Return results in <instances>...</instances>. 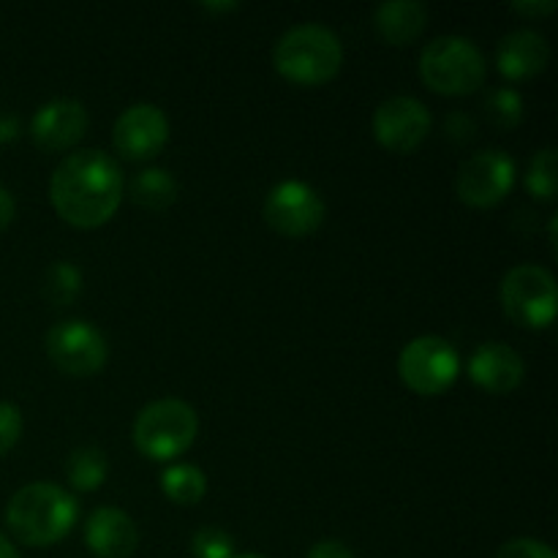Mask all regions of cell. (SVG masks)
Instances as JSON below:
<instances>
[{"mask_svg": "<svg viewBox=\"0 0 558 558\" xmlns=\"http://www.w3.org/2000/svg\"><path fill=\"white\" fill-rule=\"evenodd\" d=\"M49 199L58 216L71 227H101L123 202V172L112 156L96 147L69 153L54 167Z\"/></svg>", "mask_w": 558, "mask_h": 558, "instance_id": "cell-1", "label": "cell"}, {"mask_svg": "<svg viewBox=\"0 0 558 558\" xmlns=\"http://www.w3.org/2000/svg\"><path fill=\"white\" fill-rule=\"evenodd\" d=\"M76 512L80 505L69 490L54 483H31L11 496L5 523L22 545L49 548L74 529Z\"/></svg>", "mask_w": 558, "mask_h": 558, "instance_id": "cell-2", "label": "cell"}, {"mask_svg": "<svg viewBox=\"0 0 558 558\" xmlns=\"http://www.w3.org/2000/svg\"><path fill=\"white\" fill-rule=\"evenodd\" d=\"M272 65L281 76L298 85L330 82L343 65V44L330 27L303 22L283 33L272 47Z\"/></svg>", "mask_w": 558, "mask_h": 558, "instance_id": "cell-3", "label": "cell"}, {"mask_svg": "<svg viewBox=\"0 0 558 558\" xmlns=\"http://www.w3.org/2000/svg\"><path fill=\"white\" fill-rule=\"evenodd\" d=\"M196 430L199 417L191 403L180 398H158L136 414L134 445L153 461H172L194 445Z\"/></svg>", "mask_w": 558, "mask_h": 558, "instance_id": "cell-4", "label": "cell"}, {"mask_svg": "<svg viewBox=\"0 0 558 558\" xmlns=\"http://www.w3.org/2000/svg\"><path fill=\"white\" fill-rule=\"evenodd\" d=\"M485 74V54L466 36H436L420 54V76L436 93L466 96L483 85Z\"/></svg>", "mask_w": 558, "mask_h": 558, "instance_id": "cell-5", "label": "cell"}, {"mask_svg": "<svg viewBox=\"0 0 558 558\" xmlns=\"http://www.w3.org/2000/svg\"><path fill=\"white\" fill-rule=\"evenodd\" d=\"M461 357L456 347L439 336H420L398 354V376L417 396H441L456 385Z\"/></svg>", "mask_w": 558, "mask_h": 558, "instance_id": "cell-6", "label": "cell"}, {"mask_svg": "<svg viewBox=\"0 0 558 558\" xmlns=\"http://www.w3.org/2000/svg\"><path fill=\"white\" fill-rule=\"evenodd\" d=\"M501 305L512 322L543 330L556 319V278L548 267L518 265L501 281Z\"/></svg>", "mask_w": 558, "mask_h": 558, "instance_id": "cell-7", "label": "cell"}, {"mask_svg": "<svg viewBox=\"0 0 558 558\" xmlns=\"http://www.w3.org/2000/svg\"><path fill=\"white\" fill-rule=\"evenodd\" d=\"M265 221L283 238H305L325 221V199L305 180H281L265 199Z\"/></svg>", "mask_w": 558, "mask_h": 558, "instance_id": "cell-8", "label": "cell"}, {"mask_svg": "<svg viewBox=\"0 0 558 558\" xmlns=\"http://www.w3.org/2000/svg\"><path fill=\"white\" fill-rule=\"evenodd\" d=\"M47 354L60 371L71 376H93L104 368L109 347L96 325L82 319H69L47 332Z\"/></svg>", "mask_w": 558, "mask_h": 558, "instance_id": "cell-9", "label": "cell"}, {"mask_svg": "<svg viewBox=\"0 0 558 558\" xmlns=\"http://www.w3.org/2000/svg\"><path fill=\"white\" fill-rule=\"evenodd\" d=\"M515 183V161L505 150H480L458 167L456 194L472 207H494Z\"/></svg>", "mask_w": 558, "mask_h": 558, "instance_id": "cell-10", "label": "cell"}, {"mask_svg": "<svg viewBox=\"0 0 558 558\" xmlns=\"http://www.w3.org/2000/svg\"><path fill=\"white\" fill-rule=\"evenodd\" d=\"M430 131V112L420 98L390 96L376 107L374 134L392 153H412Z\"/></svg>", "mask_w": 558, "mask_h": 558, "instance_id": "cell-11", "label": "cell"}, {"mask_svg": "<svg viewBox=\"0 0 558 558\" xmlns=\"http://www.w3.org/2000/svg\"><path fill=\"white\" fill-rule=\"evenodd\" d=\"M112 140L120 156L129 158V161H145V158L158 156L169 142L167 112L150 101L131 104L114 120Z\"/></svg>", "mask_w": 558, "mask_h": 558, "instance_id": "cell-12", "label": "cell"}, {"mask_svg": "<svg viewBox=\"0 0 558 558\" xmlns=\"http://www.w3.org/2000/svg\"><path fill=\"white\" fill-rule=\"evenodd\" d=\"M90 118L85 104L76 98H52L41 104L31 120V136L41 150L60 153L85 136Z\"/></svg>", "mask_w": 558, "mask_h": 558, "instance_id": "cell-13", "label": "cell"}, {"mask_svg": "<svg viewBox=\"0 0 558 558\" xmlns=\"http://www.w3.org/2000/svg\"><path fill=\"white\" fill-rule=\"evenodd\" d=\"M469 376L483 390L494 392V396H507L523 381L526 363L510 343L490 341L474 349L472 360H469Z\"/></svg>", "mask_w": 558, "mask_h": 558, "instance_id": "cell-14", "label": "cell"}, {"mask_svg": "<svg viewBox=\"0 0 558 558\" xmlns=\"http://www.w3.org/2000/svg\"><path fill=\"white\" fill-rule=\"evenodd\" d=\"M85 543L98 558H129L140 545V529L129 512L98 507L85 526Z\"/></svg>", "mask_w": 558, "mask_h": 558, "instance_id": "cell-15", "label": "cell"}, {"mask_svg": "<svg viewBox=\"0 0 558 558\" xmlns=\"http://www.w3.org/2000/svg\"><path fill=\"white\" fill-rule=\"evenodd\" d=\"M550 60L548 38L532 27L507 33L496 47V65L507 80H529L545 71Z\"/></svg>", "mask_w": 558, "mask_h": 558, "instance_id": "cell-16", "label": "cell"}, {"mask_svg": "<svg viewBox=\"0 0 558 558\" xmlns=\"http://www.w3.org/2000/svg\"><path fill=\"white\" fill-rule=\"evenodd\" d=\"M425 22H428V9L420 0H387L374 11L376 33L396 47L414 41L423 33Z\"/></svg>", "mask_w": 558, "mask_h": 558, "instance_id": "cell-17", "label": "cell"}, {"mask_svg": "<svg viewBox=\"0 0 558 558\" xmlns=\"http://www.w3.org/2000/svg\"><path fill=\"white\" fill-rule=\"evenodd\" d=\"M131 199L136 205L147 207V210H167L178 202V180L169 169H158V167H147L142 172L134 174L129 185Z\"/></svg>", "mask_w": 558, "mask_h": 558, "instance_id": "cell-18", "label": "cell"}, {"mask_svg": "<svg viewBox=\"0 0 558 558\" xmlns=\"http://www.w3.org/2000/svg\"><path fill=\"white\" fill-rule=\"evenodd\" d=\"M161 490L174 505H196L207 494V477L194 463H172L163 469Z\"/></svg>", "mask_w": 558, "mask_h": 558, "instance_id": "cell-19", "label": "cell"}, {"mask_svg": "<svg viewBox=\"0 0 558 558\" xmlns=\"http://www.w3.org/2000/svg\"><path fill=\"white\" fill-rule=\"evenodd\" d=\"M107 472V456L98 447H76L65 461V477L76 490L101 488Z\"/></svg>", "mask_w": 558, "mask_h": 558, "instance_id": "cell-20", "label": "cell"}, {"mask_svg": "<svg viewBox=\"0 0 558 558\" xmlns=\"http://www.w3.org/2000/svg\"><path fill=\"white\" fill-rule=\"evenodd\" d=\"M82 292V270L74 262H52L44 272L41 294L52 305H71Z\"/></svg>", "mask_w": 558, "mask_h": 558, "instance_id": "cell-21", "label": "cell"}, {"mask_svg": "<svg viewBox=\"0 0 558 558\" xmlns=\"http://www.w3.org/2000/svg\"><path fill=\"white\" fill-rule=\"evenodd\" d=\"M485 112H488V120L496 129H515L523 120V96L515 87H499V90L490 93L488 101H485Z\"/></svg>", "mask_w": 558, "mask_h": 558, "instance_id": "cell-22", "label": "cell"}, {"mask_svg": "<svg viewBox=\"0 0 558 558\" xmlns=\"http://www.w3.org/2000/svg\"><path fill=\"white\" fill-rule=\"evenodd\" d=\"M526 185L534 196H539V199H554L558 189V169H556L554 147H543V150L532 158L526 172Z\"/></svg>", "mask_w": 558, "mask_h": 558, "instance_id": "cell-23", "label": "cell"}, {"mask_svg": "<svg viewBox=\"0 0 558 558\" xmlns=\"http://www.w3.org/2000/svg\"><path fill=\"white\" fill-rule=\"evenodd\" d=\"M191 554L196 558H232L234 543L223 529L202 526L191 537Z\"/></svg>", "mask_w": 558, "mask_h": 558, "instance_id": "cell-24", "label": "cell"}, {"mask_svg": "<svg viewBox=\"0 0 558 558\" xmlns=\"http://www.w3.org/2000/svg\"><path fill=\"white\" fill-rule=\"evenodd\" d=\"M22 412L9 401H0V458L20 441Z\"/></svg>", "mask_w": 558, "mask_h": 558, "instance_id": "cell-25", "label": "cell"}, {"mask_svg": "<svg viewBox=\"0 0 558 558\" xmlns=\"http://www.w3.org/2000/svg\"><path fill=\"white\" fill-rule=\"evenodd\" d=\"M496 558H556V554L548 543H543V539L518 537L501 545Z\"/></svg>", "mask_w": 558, "mask_h": 558, "instance_id": "cell-26", "label": "cell"}, {"mask_svg": "<svg viewBox=\"0 0 558 558\" xmlns=\"http://www.w3.org/2000/svg\"><path fill=\"white\" fill-rule=\"evenodd\" d=\"M308 558H357L341 539H322L308 550Z\"/></svg>", "mask_w": 558, "mask_h": 558, "instance_id": "cell-27", "label": "cell"}, {"mask_svg": "<svg viewBox=\"0 0 558 558\" xmlns=\"http://www.w3.org/2000/svg\"><path fill=\"white\" fill-rule=\"evenodd\" d=\"M510 9L523 16H545L556 11V0H512Z\"/></svg>", "mask_w": 558, "mask_h": 558, "instance_id": "cell-28", "label": "cell"}, {"mask_svg": "<svg viewBox=\"0 0 558 558\" xmlns=\"http://www.w3.org/2000/svg\"><path fill=\"white\" fill-rule=\"evenodd\" d=\"M447 136H452V140L458 142L469 140V136H474V120L461 112L450 114V118H447Z\"/></svg>", "mask_w": 558, "mask_h": 558, "instance_id": "cell-29", "label": "cell"}, {"mask_svg": "<svg viewBox=\"0 0 558 558\" xmlns=\"http://www.w3.org/2000/svg\"><path fill=\"white\" fill-rule=\"evenodd\" d=\"M14 213H16V202L11 196V191L5 185H0V232L14 221Z\"/></svg>", "mask_w": 558, "mask_h": 558, "instance_id": "cell-30", "label": "cell"}, {"mask_svg": "<svg viewBox=\"0 0 558 558\" xmlns=\"http://www.w3.org/2000/svg\"><path fill=\"white\" fill-rule=\"evenodd\" d=\"M20 136V120L14 114H0V142H11Z\"/></svg>", "mask_w": 558, "mask_h": 558, "instance_id": "cell-31", "label": "cell"}, {"mask_svg": "<svg viewBox=\"0 0 558 558\" xmlns=\"http://www.w3.org/2000/svg\"><path fill=\"white\" fill-rule=\"evenodd\" d=\"M0 558H20V554L14 550V545H11L3 534H0Z\"/></svg>", "mask_w": 558, "mask_h": 558, "instance_id": "cell-32", "label": "cell"}, {"mask_svg": "<svg viewBox=\"0 0 558 558\" xmlns=\"http://www.w3.org/2000/svg\"><path fill=\"white\" fill-rule=\"evenodd\" d=\"M205 9L210 11H229V9H238V3H202Z\"/></svg>", "mask_w": 558, "mask_h": 558, "instance_id": "cell-33", "label": "cell"}, {"mask_svg": "<svg viewBox=\"0 0 558 558\" xmlns=\"http://www.w3.org/2000/svg\"><path fill=\"white\" fill-rule=\"evenodd\" d=\"M232 558H265V556H232Z\"/></svg>", "mask_w": 558, "mask_h": 558, "instance_id": "cell-34", "label": "cell"}]
</instances>
